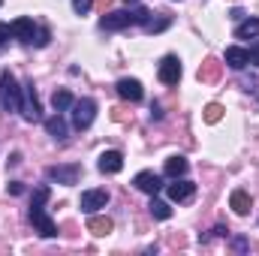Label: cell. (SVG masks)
<instances>
[{
	"label": "cell",
	"mask_w": 259,
	"mask_h": 256,
	"mask_svg": "<svg viewBox=\"0 0 259 256\" xmlns=\"http://www.w3.org/2000/svg\"><path fill=\"white\" fill-rule=\"evenodd\" d=\"M46 199H49V187L46 184H39L36 190H33V202H30V223L36 226V232L42 235V238H55L58 235V226H55V220L46 214Z\"/></svg>",
	"instance_id": "cell-1"
},
{
	"label": "cell",
	"mask_w": 259,
	"mask_h": 256,
	"mask_svg": "<svg viewBox=\"0 0 259 256\" xmlns=\"http://www.w3.org/2000/svg\"><path fill=\"white\" fill-rule=\"evenodd\" d=\"M151 18V12L145 6H136V9H118V12H109L100 18V27L103 30H124L130 24H145Z\"/></svg>",
	"instance_id": "cell-2"
},
{
	"label": "cell",
	"mask_w": 259,
	"mask_h": 256,
	"mask_svg": "<svg viewBox=\"0 0 259 256\" xmlns=\"http://www.w3.org/2000/svg\"><path fill=\"white\" fill-rule=\"evenodd\" d=\"M0 103H3L6 112H18L21 109V88H18V81H15V75L9 69L0 72Z\"/></svg>",
	"instance_id": "cell-3"
},
{
	"label": "cell",
	"mask_w": 259,
	"mask_h": 256,
	"mask_svg": "<svg viewBox=\"0 0 259 256\" xmlns=\"http://www.w3.org/2000/svg\"><path fill=\"white\" fill-rule=\"evenodd\" d=\"M94 118H97V103L91 97L72 103V124H75V130H88L94 124Z\"/></svg>",
	"instance_id": "cell-4"
},
{
	"label": "cell",
	"mask_w": 259,
	"mask_h": 256,
	"mask_svg": "<svg viewBox=\"0 0 259 256\" xmlns=\"http://www.w3.org/2000/svg\"><path fill=\"white\" fill-rule=\"evenodd\" d=\"M18 112L24 115V121H39V118H42V109H39V100H36L33 81L24 84V91H21V109H18Z\"/></svg>",
	"instance_id": "cell-5"
},
{
	"label": "cell",
	"mask_w": 259,
	"mask_h": 256,
	"mask_svg": "<svg viewBox=\"0 0 259 256\" xmlns=\"http://www.w3.org/2000/svg\"><path fill=\"white\" fill-rule=\"evenodd\" d=\"M157 75H160L163 84H178V81H181V61H178L175 55L163 58V61H160V69H157Z\"/></svg>",
	"instance_id": "cell-6"
},
{
	"label": "cell",
	"mask_w": 259,
	"mask_h": 256,
	"mask_svg": "<svg viewBox=\"0 0 259 256\" xmlns=\"http://www.w3.org/2000/svg\"><path fill=\"white\" fill-rule=\"evenodd\" d=\"M97 166H100L103 175H118V172L124 169V154H121V151H103Z\"/></svg>",
	"instance_id": "cell-7"
},
{
	"label": "cell",
	"mask_w": 259,
	"mask_h": 256,
	"mask_svg": "<svg viewBox=\"0 0 259 256\" xmlns=\"http://www.w3.org/2000/svg\"><path fill=\"white\" fill-rule=\"evenodd\" d=\"M46 175L52 181H58V184H75L78 175H81V166H75V163H69V166H52Z\"/></svg>",
	"instance_id": "cell-8"
},
{
	"label": "cell",
	"mask_w": 259,
	"mask_h": 256,
	"mask_svg": "<svg viewBox=\"0 0 259 256\" xmlns=\"http://www.w3.org/2000/svg\"><path fill=\"white\" fill-rule=\"evenodd\" d=\"M106 205H109V190H84L81 193V211L94 214V211H100Z\"/></svg>",
	"instance_id": "cell-9"
},
{
	"label": "cell",
	"mask_w": 259,
	"mask_h": 256,
	"mask_svg": "<svg viewBox=\"0 0 259 256\" xmlns=\"http://www.w3.org/2000/svg\"><path fill=\"white\" fill-rule=\"evenodd\" d=\"M133 187L142 193H148V196H157L160 187H163V181H160V175H154V172H139L136 178H133Z\"/></svg>",
	"instance_id": "cell-10"
},
{
	"label": "cell",
	"mask_w": 259,
	"mask_h": 256,
	"mask_svg": "<svg viewBox=\"0 0 259 256\" xmlns=\"http://www.w3.org/2000/svg\"><path fill=\"white\" fill-rule=\"evenodd\" d=\"M142 81H136V78H121L118 81V97L121 100H127V103H139L142 100Z\"/></svg>",
	"instance_id": "cell-11"
},
{
	"label": "cell",
	"mask_w": 259,
	"mask_h": 256,
	"mask_svg": "<svg viewBox=\"0 0 259 256\" xmlns=\"http://www.w3.org/2000/svg\"><path fill=\"white\" fill-rule=\"evenodd\" d=\"M193 193H196L193 181L175 178V184H169V199H172V202H187V199H193Z\"/></svg>",
	"instance_id": "cell-12"
},
{
	"label": "cell",
	"mask_w": 259,
	"mask_h": 256,
	"mask_svg": "<svg viewBox=\"0 0 259 256\" xmlns=\"http://www.w3.org/2000/svg\"><path fill=\"white\" fill-rule=\"evenodd\" d=\"M9 27H12V36L21 42H33V36H36V24L30 18H15Z\"/></svg>",
	"instance_id": "cell-13"
},
{
	"label": "cell",
	"mask_w": 259,
	"mask_h": 256,
	"mask_svg": "<svg viewBox=\"0 0 259 256\" xmlns=\"http://www.w3.org/2000/svg\"><path fill=\"white\" fill-rule=\"evenodd\" d=\"M223 61L232 66V69H244V66L250 64V52H247V49H241V46H229V49H226V55H223Z\"/></svg>",
	"instance_id": "cell-14"
},
{
	"label": "cell",
	"mask_w": 259,
	"mask_h": 256,
	"mask_svg": "<svg viewBox=\"0 0 259 256\" xmlns=\"http://www.w3.org/2000/svg\"><path fill=\"white\" fill-rule=\"evenodd\" d=\"M220 72H223V64H220L217 58H205L202 66H199V72H196V78H199V81H217Z\"/></svg>",
	"instance_id": "cell-15"
},
{
	"label": "cell",
	"mask_w": 259,
	"mask_h": 256,
	"mask_svg": "<svg viewBox=\"0 0 259 256\" xmlns=\"http://www.w3.org/2000/svg\"><path fill=\"white\" fill-rule=\"evenodd\" d=\"M112 229H115V223H112L109 217H88V232H91V235L103 238V235H109Z\"/></svg>",
	"instance_id": "cell-16"
},
{
	"label": "cell",
	"mask_w": 259,
	"mask_h": 256,
	"mask_svg": "<svg viewBox=\"0 0 259 256\" xmlns=\"http://www.w3.org/2000/svg\"><path fill=\"white\" fill-rule=\"evenodd\" d=\"M229 208L235 211V214H250V196L244 190H232V196H229Z\"/></svg>",
	"instance_id": "cell-17"
},
{
	"label": "cell",
	"mask_w": 259,
	"mask_h": 256,
	"mask_svg": "<svg viewBox=\"0 0 259 256\" xmlns=\"http://www.w3.org/2000/svg\"><path fill=\"white\" fill-rule=\"evenodd\" d=\"M235 36L238 39H259V18H247L235 27Z\"/></svg>",
	"instance_id": "cell-18"
},
{
	"label": "cell",
	"mask_w": 259,
	"mask_h": 256,
	"mask_svg": "<svg viewBox=\"0 0 259 256\" xmlns=\"http://www.w3.org/2000/svg\"><path fill=\"white\" fill-rule=\"evenodd\" d=\"M163 172L169 178H181V175H187V160L184 157H169L166 166H163Z\"/></svg>",
	"instance_id": "cell-19"
},
{
	"label": "cell",
	"mask_w": 259,
	"mask_h": 256,
	"mask_svg": "<svg viewBox=\"0 0 259 256\" xmlns=\"http://www.w3.org/2000/svg\"><path fill=\"white\" fill-rule=\"evenodd\" d=\"M46 130H49V136H55V139H66V121L61 118V112L52 115V118H46Z\"/></svg>",
	"instance_id": "cell-20"
},
{
	"label": "cell",
	"mask_w": 259,
	"mask_h": 256,
	"mask_svg": "<svg viewBox=\"0 0 259 256\" xmlns=\"http://www.w3.org/2000/svg\"><path fill=\"white\" fill-rule=\"evenodd\" d=\"M72 103H75V100H72V94H69L66 88H61V91H55V94H52V106H55L58 112H66V109H72Z\"/></svg>",
	"instance_id": "cell-21"
},
{
	"label": "cell",
	"mask_w": 259,
	"mask_h": 256,
	"mask_svg": "<svg viewBox=\"0 0 259 256\" xmlns=\"http://www.w3.org/2000/svg\"><path fill=\"white\" fill-rule=\"evenodd\" d=\"M148 208H151V214H154L157 220H169V217H172V208H169L163 199H157V196L151 199V205H148Z\"/></svg>",
	"instance_id": "cell-22"
},
{
	"label": "cell",
	"mask_w": 259,
	"mask_h": 256,
	"mask_svg": "<svg viewBox=\"0 0 259 256\" xmlns=\"http://www.w3.org/2000/svg\"><path fill=\"white\" fill-rule=\"evenodd\" d=\"M202 118H205V124H217V121L223 118V106H220V103H208L205 112H202Z\"/></svg>",
	"instance_id": "cell-23"
},
{
	"label": "cell",
	"mask_w": 259,
	"mask_h": 256,
	"mask_svg": "<svg viewBox=\"0 0 259 256\" xmlns=\"http://www.w3.org/2000/svg\"><path fill=\"white\" fill-rule=\"evenodd\" d=\"M166 27H169V18H160V21H151V18H148V21H145V30H148V33H160V30H166Z\"/></svg>",
	"instance_id": "cell-24"
},
{
	"label": "cell",
	"mask_w": 259,
	"mask_h": 256,
	"mask_svg": "<svg viewBox=\"0 0 259 256\" xmlns=\"http://www.w3.org/2000/svg\"><path fill=\"white\" fill-rule=\"evenodd\" d=\"M49 39H52V36H49V30H46V27H36V36H33V46H39V49H42V46H49Z\"/></svg>",
	"instance_id": "cell-25"
},
{
	"label": "cell",
	"mask_w": 259,
	"mask_h": 256,
	"mask_svg": "<svg viewBox=\"0 0 259 256\" xmlns=\"http://www.w3.org/2000/svg\"><path fill=\"white\" fill-rule=\"evenodd\" d=\"M91 6H94V0H72V9H75L78 15H84V12H91Z\"/></svg>",
	"instance_id": "cell-26"
},
{
	"label": "cell",
	"mask_w": 259,
	"mask_h": 256,
	"mask_svg": "<svg viewBox=\"0 0 259 256\" xmlns=\"http://www.w3.org/2000/svg\"><path fill=\"white\" fill-rule=\"evenodd\" d=\"M9 36H12V27H9V24H0V46H6Z\"/></svg>",
	"instance_id": "cell-27"
},
{
	"label": "cell",
	"mask_w": 259,
	"mask_h": 256,
	"mask_svg": "<svg viewBox=\"0 0 259 256\" xmlns=\"http://www.w3.org/2000/svg\"><path fill=\"white\" fill-rule=\"evenodd\" d=\"M9 193H12V196H21V193H24L21 181H9Z\"/></svg>",
	"instance_id": "cell-28"
},
{
	"label": "cell",
	"mask_w": 259,
	"mask_h": 256,
	"mask_svg": "<svg viewBox=\"0 0 259 256\" xmlns=\"http://www.w3.org/2000/svg\"><path fill=\"white\" fill-rule=\"evenodd\" d=\"M250 64H256V66H259V42L253 46V49H250Z\"/></svg>",
	"instance_id": "cell-29"
},
{
	"label": "cell",
	"mask_w": 259,
	"mask_h": 256,
	"mask_svg": "<svg viewBox=\"0 0 259 256\" xmlns=\"http://www.w3.org/2000/svg\"><path fill=\"white\" fill-rule=\"evenodd\" d=\"M232 244H235V250H247V241H244V238H235Z\"/></svg>",
	"instance_id": "cell-30"
},
{
	"label": "cell",
	"mask_w": 259,
	"mask_h": 256,
	"mask_svg": "<svg viewBox=\"0 0 259 256\" xmlns=\"http://www.w3.org/2000/svg\"><path fill=\"white\" fill-rule=\"evenodd\" d=\"M124 3H139V0H124Z\"/></svg>",
	"instance_id": "cell-31"
},
{
	"label": "cell",
	"mask_w": 259,
	"mask_h": 256,
	"mask_svg": "<svg viewBox=\"0 0 259 256\" xmlns=\"http://www.w3.org/2000/svg\"><path fill=\"white\" fill-rule=\"evenodd\" d=\"M0 3H3V0H0Z\"/></svg>",
	"instance_id": "cell-32"
}]
</instances>
